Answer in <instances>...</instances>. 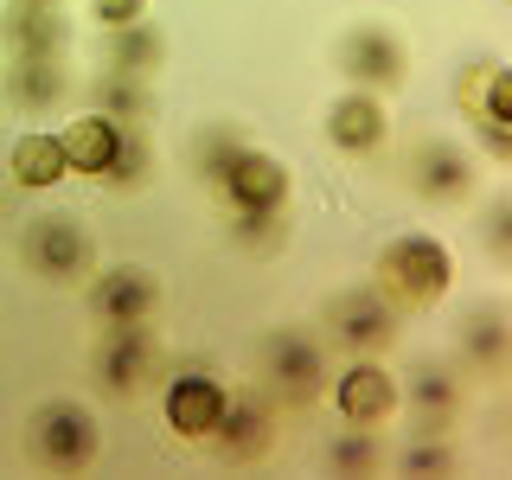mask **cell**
Returning a JSON list of instances; mask_svg holds the SVG:
<instances>
[{"instance_id":"obj_27","label":"cell","mask_w":512,"mask_h":480,"mask_svg":"<svg viewBox=\"0 0 512 480\" xmlns=\"http://www.w3.org/2000/svg\"><path fill=\"white\" fill-rule=\"evenodd\" d=\"M90 13H96V26H135V20H148V0H90Z\"/></svg>"},{"instance_id":"obj_23","label":"cell","mask_w":512,"mask_h":480,"mask_svg":"<svg viewBox=\"0 0 512 480\" xmlns=\"http://www.w3.org/2000/svg\"><path fill=\"white\" fill-rule=\"evenodd\" d=\"M141 173H148V141H141L135 128H122V141H116V160H109V173H103V180H109V186H135Z\"/></svg>"},{"instance_id":"obj_10","label":"cell","mask_w":512,"mask_h":480,"mask_svg":"<svg viewBox=\"0 0 512 480\" xmlns=\"http://www.w3.org/2000/svg\"><path fill=\"white\" fill-rule=\"evenodd\" d=\"M410 186L423 192V199H461V192L474 186L468 148H461V141H442V135L416 141L410 148Z\"/></svg>"},{"instance_id":"obj_18","label":"cell","mask_w":512,"mask_h":480,"mask_svg":"<svg viewBox=\"0 0 512 480\" xmlns=\"http://www.w3.org/2000/svg\"><path fill=\"white\" fill-rule=\"evenodd\" d=\"M0 90H7L13 109H52L64 96V52H52V58H13Z\"/></svg>"},{"instance_id":"obj_8","label":"cell","mask_w":512,"mask_h":480,"mask_svg":"<svg viewBox=\"0 0 512 480\" xmlns=\"http://www.w3.org/2000/svg\"><path fill=\"white\" fill-rule=\"evenodd\" d=\"M167 429L180 442H205L218 429V416H224V384L212 378V372H180L167 384Z\"/></svg>"},{"instance_id":"obj_24","label":"cell","mask_w":512,"mask_h":480,"mask_svg":"<svg viewBox=\"0 0 512 480\" xmlns=\"http://www.w3.org/2000/svg\"><path fill=\"white\" fill-rule=\"evenodd\" d=\"M103 116H148V84L141 77H103Z\"/></svg>"},{"instance_id":"obj_16","label":"cell","mask_w":512,"mask_h":480,"mask_svg":"<svg viewBox=\"0 0 512 480\" xmlns=\"http://www.w3.org/2000/svg\"><path fill=\"white\" fill-rule=\"evenodd\" d=\"M64 160H71V173H90V180H103L109 173V160H116V141H122V128H116V116H77L71 128H64Z\"/></svg>"},{"instance_id":"obj_4","label":"cell","mask_w":512,"mask_h":480,"mask_svg":"<svg viewBox=\"0 0 512 480\" xmlns=\"http://www.w3.org/2000/svg\"><path fill=\"white\" fill-rule=\"evenodd\" d=\"M218 192L237 205V212H288V167L276 154L237 141L231 160H224V173H218Z\"/></svg>"},{"instance_id":"obj_12","label":"cell","mask_w":512,"mask_h":480,"mask_svg":"<svg viewBox=\"0 0 512 480\" xmlns=\"http://www.w3.org/2000/svg\"><path fill=\"white\" fill-rule=\"evenodd\" d=\"M384 128H391V116H384V103H378V90H340L333 96V109H327V141L333 148H346V154H372L378 141H384Z\"/></svg>"},{"instance_id":"obj_21","label":"cell","mask_w":512,"mask_h":480,"mask_svg":"<svg viewBox=\"0 0 512 480\" xmlns=\"http://www.w3.org/2000/svg\"><path fill=\"white\" fill-rule=\"evenodd\" d=\"M461 352H468V359H480V365H500V359H506V320L493 314V308H480L468 327H461Z\"/></svg>"},{"instance_id":"obj_1","label":"cell","mask_w":512,"mask_h":480,"mask_svg":"<svg viewBox=\"0 0 512 480\" xmlns=\"http://www.w3.org/2000/svg\"><path fill=\"white\" fill-rule=\"evenodd\" d=\"M448 282H455V256H448L436 237L410 231V237H391V244L378 250V295L391 301V308H436L448 295Z\"/></svg>"},{"instance_id":"obj_9","label":"cell","mask_w":512,"mask_h":480,"mask_svg":"<svg viewBox=\"0 0 512 480\" xmlns=\"http://www.w3.org/2000/svg\"><path fill=\"white\" fill-rule=\"evenodd\" d=\"M397 308L378 295V288H340V295L327 301V320H333V333L352 346V352H372V346H384L397 333V320H391Z\"/></svg>"},{"instance_id":"obj_19","label":"cell","mask_w":512,"mask_h":480,"mask_svg":"<svg viewBox=\"0 0 512 480\" xmlns=\"http://www.w3.org/2000/svg\"><path fill=\"white\" fill-rule=\"evenodd\" d=\"M160 58H167V39H160V26L135 20V26H116V39H109V77H148L160 71Z\"/></svg>"},{"instance_id":"obj_2","label":"cell","mask_w":512,"mask_h":480,"mask_svg":"<svg viewBox=\"0 0 512 480\" xmlns=\"http://www.w3.org/2000/svg\"><path fill=\"white\" fill-rule=\"evenodd\" d=\"M26 442H32V461H45V468H90L96 448H103V429H96V416L84 404L58 397V404L32 410Z\"/></svg>"},{"instance_id":"obj_28","label":"cell","mask_w":512,"mask_h":480,"mask_svg":"<svg viewBox=\"0 0 512 480\" xmlns=\"http://www.w3.org/2000/svg\"><path fill=\"white\" fill-rule=\"evenodd\" d=\"M506 218H512L506 205H493V212H487V237H493V250H500V256L512 250V224H506Z\"/></svg>"},{"instance_id":"obj_17","label":"cell","mask_w":512,"mask_h":480,"mask_svg":"<svg viewBox=\"0 0 512 480\" xmlns=\"http://www.w3.org/2000/svg\"><path fill=\"white\" fill-rule=\"evenodd\" d=\"M7 173H13V186H26V192H52L64 173H71L64 141L58 135H20L13 154H7Z\"/></svg>"},{"instance_id":"obj_7","label":"cell","mask_w":512,"mask_h":480,"mask_svg":"<svg viewBox=\"0 0 512 480\" xmlns=\"http://www.w3.org/2000/svg\"><path fill=\"white\" fill-rule=\"evenodd\" d=\"M397 378L384 372L378 359H359L352 372H340V384H333V404H340V416L352 429H378V423H391L397 416Z\"/></svg>"},{"instance_id":"obj_25","label":"cell","mask_w":512,"mask_h":480,"mask_svg":"<svg viewBox=\"0 0 512 480\" xmlns=\"http://www.w3.org/2000/svg\"><path fill=\"white\" fill-rule=\"evenodd\" d=\"M333 468H340V474H372V468H378V442H372V429H352V436L333 442Z\"/></svg>"},{"instance_id":"obj_3","label":"cell","mask_w":512,"mask_h":480,"mask_svg":"<svg viewBox=\"0 0 512 480\" xmlns=\"http://www.w3.org/2000/svg\"><path fill=\"white\" fill-rule=\"evenodd\" d=\"M20 256H26L32 276H45V282H77L90 269V231L71 212H45L26 224Z\"/></svg>"},{"instance_id":"obj_14","label":"cell","mask_w":512,"mask_h":480,"mask_svg":"<svg viewBox=\"0 0 512 480\" xmlns=\"http://www.w3.org/2000/svg\"><path fill=\"white\" fill-rule=\"evenodd\" d=\"M269 372H276V384L295 397V404H314L320 384H327L320 346L308 340V333H276V340H269Z\"/></svg>"},{"instance_id":"obj_29","label":"cell","mask_w":512,"mask_h":480,"mask_svg":"<svg viewBox=\"0 0 512 480\" xmlns=\"http://www.w3.org/2000/svg\"><path fill=\"white\" fill-rule=\"evenodd\" d=\"M442 461H448L442 448H416V455H410V468H442Z\"/></svg>"},{"instance_id":"obj_22","label":"cell","mask_w":512,"mask_h":480,"mask_svg":"<svg viewBox=\"0 0 512 480\" xmlns=\"http://www.w3.org/2000/svg\"><path fill=\"white\" fill-rule=\"evenodd\" d=\"M410 404L429 410V416H442L448 404H455V384H448L442 365H416V372H410Z\"/></svg>"},{"instance_id":"obj_6","label":"cell","mask_w":512,"mask_h":480,"mask_svg":"<svg viewBox=\"0 0 512 480\" xmlns=\"http://www.w3.org/2000/svg\"><path fill=\"white\" fill-rule=\"evenodd\" d=\"M90 308L103 327H141L154 308H160V282H154V269H141V263H116V269H103V282L90 288Z\"/></svg>"},{"instance_id":"obj_30","label":"cell","mask_w":512,"mask_h":480,"mask_svg":"<svg viewBox=\"0 0 512 480\" xmlns=\"http://www.w3.org/2000/svg\"><path fill=\"white\" fill-rule=\"evenodd\" d=\"M39 7H64V0H39Z\"/></svg>"},{"instance_id":"obj_20","label":"cell","mask_w":512,"mask_h":480,"mask_svg":"<svg viewBox=\"0 0 512 480\" xmlns=\"http://www.w3.org/2000/svg\"><path fill=\"white\" fill-rule=\"evenodd\" d=\"M461 109H468L474 122L512 128V71L506 64H474V71L461 77Z\"/></svg>"},{"instance_id":"obj_11","label":"cell","mask_w":512,"mask_h":480,"mask_svg":"<svg viewBox=\"0 0 512 480\" xmlns=\"http://www.w3.org/2000/svg\"><path fill=\"white\" fill-rule=\"evenodd\" d=\"M64 39H71V26H64L58 7L13 0V7L0 13V45H7V58H52V52H64Z\"/></svg>"},{"instance_id":"obj_26","label":"cell","mask_w":512,"mask_h":480,"mask_svg":"<svg viewBox=\"0 0 512 480\" xmlns=\"http://www.w3.org/2000/svg\"><path fill=\"white\" fill-rule=\"evenodd\" d=\"M282 212H237V237H244L250 250H276L282 244Z\"/></svg>"},{"instance_id":"obj_5","label":"cell","mask_w":512,"mask_h":480,"mask_svg":"<svg viewBox=\"0 0 512 480\" xmlns=\"http://www.w3.org/2000/svg\"><path fill=\"white\" fill-rule=\"evenodd\" d=\"M404 45H397V32H384V26H352L340 32V71L352 77L359 90H391V84H404Z\"/></svg>"},{"instance_id":"obj_15","label":"cell","mask_w":512,"mask_h":480,"mask_svg":"<svg viewBox=\"0 0 512 480\" xmlns=\"http://www.w3.org/2000/svg\"><path fill=\"white\" fill-rule=\"evenodd\" d=\"M154 365H160V346H154L148 320H141V327H109V346H103V378H109V391H135V384L148 378Z\"/></svg>"},{"instance_id":"obj_13","label":"cell","mask_w":512,"mask_h":480,"mask_svg":"<svg viewBox=\"0 0 512 480\" xmlns=\"http://www.w3.org/2000/svg\"><path fill=\"white\" fill-rule=\"evenodd\" d=\"M205 442H218L224 461H263L269 442H276V423H269V404L256 397H224V416Z\"/></svg>"}]
</instances>
